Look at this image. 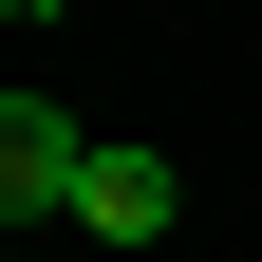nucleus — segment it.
Instances as JSON below:
<instances>
[{"label": "nucleus", "instance_id": "nucleus-1", "mask_svg": "<svg viewBox=\"0 0 262 262\" xmlns=\"http://www.w3.org/2000/svg\"><path fill=\"white\" fill-rule=\"evenodd\" d=\"M56 225H94V244H169V225H187V169H169V150H131V131H94Z\"/></svg>", "mask_w": 262, "mask_h": 262}, {"label": "nucleus", "instance_id": "nucleus-2", "mask_svg": "<svg viewBox=\"0 0 262 262\" xmlns=\"http://www.w3.org/2000/svg\"><path fill=\"white\" fill-rule=\"evenodd\" d=\"M75 150H94V131L56 113V94H0V225H19V206H75Z\"/></svg>", "mask_w": 262, "mask_h": 262}, {"label": "nucleus", "instance_id": "nucleus-3", "mask_svg": "<svg viewBox=\"0 0 262 262\" xmlns=\"http://www.w3.org/2000/svg\"><path fill=\"white\" fill-rule=\"evenodd\" d=\"M0 19H75V0H0Z\"/></svg>", "mask_w": 262, "mask_h": 262}]
</instances>
